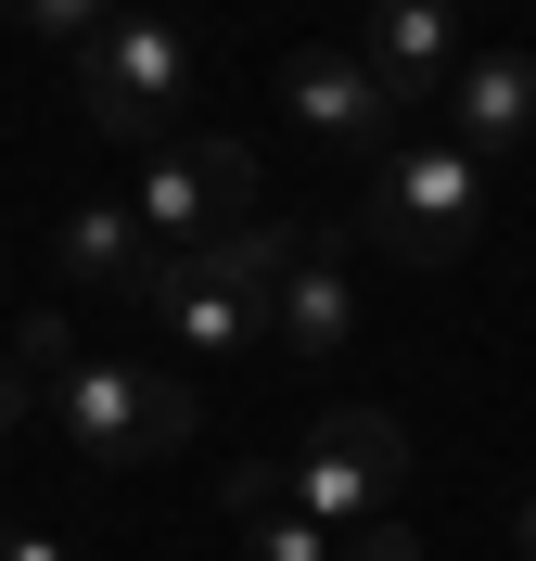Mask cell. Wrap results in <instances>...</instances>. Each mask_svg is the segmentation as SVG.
<instances>
[{
  "label": "cell",
  "mask_w": 536,
  "mask_h": 561,
  "mask_svg": "<svg viewBox=\"0 0 536 561\" xmlns=\"http://www.w3.org/2000/svg\"><path fill=\"white\" fill-rule=\"evenodd\" d=\"M38 421H65L77 459H103V472H128V459H167L192 447V383L179 370H128V357H65L52 383H38Z\"/></svg>",
  "instance_id": "1"
},
{
  "label": "cell",
  "mask_w": 536,
  "mask_h": 561,
  "mask_svg": "<svg viewBox=\"0 0 536 561\" xmlns=\"http://www.w3.org/2000/svg\"><path fill=\"white\" fill-rule=\"evenodd\" d=\"M65 77H77V103H90V128L103 140H167V103L192 90V38L167 26V13H115L103 38H77L65 51Z\"/></svg>",
  "instance_id": "2"
},
{
  "label": "cell",
  "mask_w": 536,
  "mask_h": 561,
  "mask_svg": "<svg viewBox=\"0 0 536 561\" xmlns=\"http://www.w3.org/2000/svg\"><path fill=\"white\" fill-rule=\"evenodd\" d=\"M472 230H486V167L460 140H422L370 179V243L396 268H447V255H472Z\"/></svg>",
  "instance_id": "3"
},
{
  "label": "cell",
  "mask_w": 536,
  "mask_h": 561,
  "mask_svg": "<svg viewBox=\"0 0 536 561\" xmlns=\"http://www.w3.org/2000/svg\"><path fill=\"white\" fill-rule=\"evenodd\" d=\"M128 217H141L167 255H192L205 230H230V217H255V153L230 128H192V140H153L141 153V192H128Z\"/></svg>",
  "instance_id": "4"
},
{
  "label": "cell",
  "mask_w": 536,
  "mask_h": 561,
  "mask_svg": "<svg viewBox=\"0 0 536 561\" xmlns=\"http://www.w3.org/2000/svg\"><path fill=\"white\" fill-rule=\"evenodd\" d=\"M396 485H409V421L396 409H332L320 434H307V459H294V497H307V524H332V536L384 524Z\"/></svg>",
  "instance_id": "5"
},
{
  "label": "cell",
  "mask_w": 536,
  "mask_h": 561,
  "mask_svg": "<svg viewBox=\"0 0 536 561\" xmlns=\"http://www.w3.org/2000/svg\"><path fill=\"white\" fill-rule=\"evenodd\" d=\"M282 103L307 115V140H357V153H370V140H396V128H409V103H396L384 77L357 65V51H332V38H320V51H294V65H282Z\"/></svg>",
  "instance_id": "6"
},
{
  "label": "cell",
  "mask_w": 536,
  "mask_h": 561,
  "mask_svg": "<svg viewBox=\"0 0 536 561\" xmlns=\"http://www.w3.org/2000/svg\"><path fill=\"white\" fill-rule=\"evenodd\" d=\"M128 307H153V319H167V345H205V357L269 345V307H255V294H217V280H192L167 243H153V268L128 280Z\"/></svg>",
  "instance_id": "7"
},
{
  "label": "cell",
  "mask_w": 536,
  "mask_h": 561,
  "mask_svg": "<svg viewBox=\"0 0 536 561\" xmlns=\"http://www.w3.org/2000/svg\"><path fill=\"white\" fill-rule=\"evenodd\" d=\"M269 345H282V357L357 345V280H345V243H332V230H307V255L282 268V294H269Z\"/></svg>",
  "instance_id": "8"
},
{
  "label": "cell",
  "mask_w": 536,
  "mask_h": 561,
  "mask_svg": "<svg viewBox=\"0 0 536 561\" xmlns=\"http://www.w3.org/2000/svg\"><path fill=\"white\" fill-rule=\"evenodd\" d=\"M217 497H230V524H243V561H345V536L307 524L294 459H282V472H269V459H230V472H217Z\"/></svg>",
  "instance_id": "9"
},
{
  "label": "cell",
  "mask_w": 536,
  "mask_h": 561,
  "mask_svg": "<svg viewBox=\"0 0 536 561\" xmlns=\"http://www.w3.org/2000/svg\"><path fill=\"white\" fill-rule=\"evenodd\" d=\"M357 65L384 77L396 103L447 90V77H460V0H370V51H357Z\"/></svg>",
  "instance_id": "10"
},
{
  "label": "cell",
  "mask_w": 536,
  "mask_h": 561,
  "mask_svg": "<svg viewBox=\"0 0 536 561\" xmlns=\"http://www.w3.org/2000/svg\"><path fill=\"white\" fill-rule=\"evenodd\" d=\"M447 128H460L472 167H486V153H524L536 140V51H472V65L447 77Z\"/></svg>",
  "instance_id": "11"
},
{
  "label": "cell",
  "mask_w": 536,
  "mask_h": 561,
  "mask_svg": "<svg viewBox=\"0 0 536 561\" xmlns=\"http://www.w3.org/2000/svg\"><path fill=\"white\" fill-rule=\"evenodd\" d=\"M294 255H307V217H230V230H205L179 268H192V280H217V294H255V307H269Z\"/></svg>",
  "instance_id": "12"
},
{
  "label": "cell",
  "mask_w": 536,
  "mask_h": 561,
  "mask_svg": "<svg viewBox=\"0 0 536 561\" xmlns=\"http://www.w3.org/2000/svg\"><path fill=\"white\" fill-rule=\"evenodd\" d=\"M153 268V230L128 205H77L65 217V280H103V294H128V280Z\"/></svg>",
  "instance_id": "13"
},
{
  "label": "cell",
  "mask_w": 536,
  "mask_h": 561,
  "mask_svg": "<svg viewBox=\"0 0 536 561\" xmlns=\"http://www.w3.org/2000/svg\"><path fill=\"white\" fill-rule=\"evenodd\" d=\"M0 345H13V370H26V383H52V370H65V357H77V332H65V319H52V307H38V319H13Z\"/></svg>",
  "instance_id": "14"
},
{
  "label": "cell",
  "mask_w": 536,
  "mask_h": 561,
  "mask_svg": "<svg viewBox=\"0 0 536 561\" xmlns=\"http://www.w3.org/2000/svg\"><path fill=\"white\" fill-rule=\"evenodd\" d=\"M13 13H26L38 38H65V51H77V38H103L115 13H128V0H13Z\"/></svg>",
  "instance_id": "15"
},
{
  "label": "cell",
  "mask_w": 536,
  "mask_h": 561,
  "mask_svg": "<svg viewBox=\"0 0 536 561\" xmlns=\"http://www.w3.org/2000/svg\"><path fill=\"white\" fill-rule=\"evenodd\" d=\"M345 561H434V549H422L409 524H357V536H345Z\"/></svg>",
  "instance_id": "16"
},
{
  "label": "cell",
  "mask_w": 536,
  "mask_h": 561,
  "mask_svg": "<svg viewBox=\"0 0 536 561\" xmlns=\"http://www.w3.org/2000/svg\"><path fill=\"white\" fill-rule=\"evenodd\" d=\"M26 421H38V383H26V370H13V345H0V447H13Z\"/></svg>",
  "instance_id": "17"
},
{
  "label": "cell",
  "mask_w": 536,
  "mask_h": 561,
  "mask_svg": "<svg viewBox=\"0 0 536 561\" xmlns=\"http://www.w3.org/2000/svg\"><path fill=\"white\" fill-rule=\"evenodd\" d=\"M0 561H65V549H52V536H0Z\"/></svg>",
  "instance_id": "18"
},
{
  "label": "cell",
  "mask_w": 536,
  "mask_h": 561,
  "mask_svg": "<svg viewBox=\"0 0 536 561\" xmlns=\"http://www.w3.org/2000/svg\"><path fill=\"white\" fill-rule=\"evenodd\" d=\"M524 561H536V497H524Z\"/></svg>",
  "instance_id": "19"
}]
</instances>
